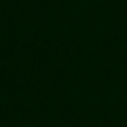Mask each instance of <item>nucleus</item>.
Returning <instances> with one entry per match:
<instances>
[]
</instances>
